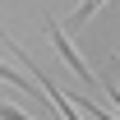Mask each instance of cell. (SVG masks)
Segmentation results:
<instances>
[{
    "mask_svg": "<svg viewBox=\"0 0 120 120\" xmlns=\"http://www.w3.org/2000/svg\"><path fill=\"white\" fill-rule=\"evenodd\" d=\"M83 106H88V111H92V120H116V116H106V111H102V106H97V102H83Z\"/></svg>",
    "mask_w": 120,
    "mask_h": 120,
    "instance_id": "obj_6",
    "label": "cell"
},
{
    "mask_svg": "<svg viewBox=\"0 0 120 120\" xmlns=\"http://www.w3.org/2000/svg\"><path fill=\"white\" fill-rule=\"evenodd\" d=\"M37 79H42V88H46V97L56 102V111H60V116H65V120H83V116H79V106L69 102V97H65V92H60V88H56V83H51V79H46V74H37Z\"/></svg>",
    "mask_w": 120,
    "mask_h": 120,
    "instance_id": "obj_2",
    "label": "cell"
},
{
    "mask_svg": "<svg viewBox=\"0 0 120 120\" xmlns=\"http://www.w3.org/2000/svg\"><path fill=\"white\" fill-rule=\"evenodd\" d=\"M106 92H111V102L120 106V88H116V83H106Z\"/></svg>",
    "mask_w": 120,
    "mask_h": 120,
    "instance_id": "obj_7",
    "label": "cell"
},
{
    "mask_svg": "<svg viewBox=\"0 0 120 120\" xmlns=\"http://www.w3.org/2000/svg\"><path fill=\"white\" fill-rule=\"evenodd\" d=\"M46 32H51V42H56V51H60V60H65V65H69V69H74V74L83 79V83H92V74H88V65H83V56H79L74 46H69V37H65V32H60L56 23H46Z\"/></svg>",
    "mask_w": 120,
    "mask_h": 120,
    "instance_id": "obj_1",
    "label": "cell"
},
{
    "mask_svg": "<svg viewBox=\"0 0 120 120\" xmlns=\"http://www.w3.org/2000/svg\"><path fill=\"white\" fill-rule=\"evenodd\" d=\"M116 60H120V51H116Z\"/></svg>",
    "mask_w": 120,
    "mask_h": 120,
    "instance_id": "obj_8",
    "label": "cell"
},
{
    "mask_svg": "<svg viewBox=\"0 0 120 120\" xmlns=\"http://www.w3.org/2000/svg\"><path fill=\"white\" fill-rule=\"evenodd\" d=\"M0 120H32V116H23L19 106H5V102H0Z\"/></svg>",
    "mask_w": 120,
    "mask_h": 120,
    "instance_id": "obj_5",
    "label": "cell"
},
{
    "mask_svg": "<svg viewBox=\"0 0 120 120\" xmlns=\"http://www.w3.org/2000/svg\"><path fill=\"white\" fill-rule=\"evenodd\" d=\"M0 79H5V83H14V88H23L28 97H37V83H32V79H23L19 69H9V65H0Z\"/></svg>",
    "mask_w": 120,
    "mask_h": 120,
    "instance_id": "obj_3",
    "label": "cell"
},
{
    "mask_svg": "<svg viewBox=\"0 0 120 120\" xmlns=\"http://www.w3.org/2000/svg\"><path fill=\"white\" fill-rule=\"evenodd\" d=\"M102 5H106V0H83V5H79V9H74V23H88V19L97 14Z\"/></svg>",
    "mask_w": 120,
    "mask_h": 120,
    "instance_id": "obj_4",
    "label": "cell"
}]
</instances>
